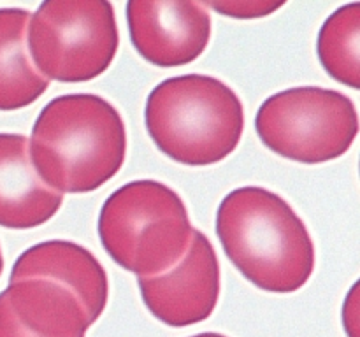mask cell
Here are the masks:
<instances>
[{
	"label": "cell",
	"mask_w": 360,
	"mask_h": 337,
	"mask_svg": "<svg viewBox=\"0 0 360 337\" xmlns=\"http://www.w3.org/2000/svg\"><path fill=\"white\" fill-rule=\"evenodd\" d=\"M4 270V256H2V249H0V276H2Z\"/></svg>",
	"instance_id": "cell-17"
},
{
	"label": "cell",
	"mask_w": 360,
	"mask_h": 337,
	"mask_svg": "<svg viewBox=\"0 0 360 337\" xmlns=\"http://www.w3.org/2000/svg\"><path fill=\"white\" fill-rule=\"evenodd\" d=\"M118 46L115 7L104 0H46L28 23V55L48 81L95 79L111 67Z\"/></svg>",
	"instance_id": "cell-5"
},
{
	"label": "cell",
	"mask_w": 360,
	"mask_h": 337,
	"mask_svg": "<svg viewBox=\"0 0 360 337\" xmlns=\"http://www.w3.org/2000/svg\"><path fill=\"white\" fill-rule=\"evenodd\" d=\"M204 7L217 11L224 16L236 18V20H257L274 14L285 6V2H274V0H211V2H200Z\"/></svg>",
	"instance_id": "cell-14"
},
{
	"label": "cell",
	"mask_w": 360,
	"mask_h": 337,
	"mask_svg": "<svg viewBox=\"0 0 360 337\" xmlns=\"http://www.w3.org/2000/svg\"><path fill=\"white\" fill-rule=\"evenodd\" d=\"M30 18L32 13L27 9H0V111L28 107L49 86L28 55Z\"/></svg>",
	"instance_id": "cell-12"
},
{
	"label": "cell",
	"mask_w": 360,
	"mask_h": 337,
	"mask_svg": "<svg viewBox=\"0 0 360 337\" xmlns=\"http://www.w3.org/2000/svg\"><path fill=\"white\" fill-rule=\"evenodd\" d=\"M28 277L53 279L69 288L94 323L108 305V274L94 253L76 242L56 239L25 249L14 262L9 281L14 283Z\"/></svg>",
	"instance_id": "cell-10"
},
{
	"label": "cell",
	"mask_w": 360,
	"mask_h": 337,
	"mask_svg": "<svg viewBox=\"0 0 360 337\" xmlns=\"http://www.w3.org/2000/svg\"><path fill=\"white\" fill-rule=\"evenodd\" d=\"M255 130L266 147L299 164H326L343 157L359 133L352 98L341 91L297 86L262 102Z\"/></svg>",
	"instance_id": "cell-6"
},
{
	"label": "cell",
	"mask_w": 360,
	"mask_h": 337,
	"mask_svg": "<svg viewBox=\"0 0 360 337\" xmlns=\"http://www.w3.org/2000/svg\"><path fill=\"white\" fill-rule=\"evenodd\" d=\"M144 121L165 157L190 167H206L236 151L245 130V107L224 81L185 74L151 90Z\"/></svg>",
	"instance_id": "cell-3"
},
{
	"label": "cell",
	"mask_w": 360,
	"mask_h": 337,
	"mask_svg": "<svg viewBox=\"0 0 360 337\" xmlns=\"http://www.w3.org/2000/svg\"><path fill=\"white\" fill-rule=\"evenodd\" d=\"M192 337H227V336H221V333H214V332H206V333H197V336Z\"/></svg>",
	"instance_id": "cell-16"
},
{
	"label": "cell",
	"mask_w": 360,
	"mask_h": 337,
	"mask_svg": "<svg viewBox=\"0 0 360 337\" xmlns=\"http://www.w3.org/2000/svg\"><path fill=\"white\" fill-rule=\"evenodd\" d=\"M125 13L130 41L151 65H188L210 44L211 14L200 2L130 0Z\"/></svg>",
	"instance_id": "cell-8"
},
{
	"label": "cell",
	"mask_w": 360,
	"mask_h": 337,
	"mask_svg": "<svg viewBox=\"0 0 360 337\" xmlns=\"http://www.w3.org/2000/svg\"><path fill=\"white\" fill-rule=\"evenodd\" d=\"M63 195L42 183L21 133H0V227L27 230L44 225L62 207Z\"/></svg>",
	"instance_id": "cell-11"
},
{
	"label": "cell",
	"mask_w": 360,
	"mask_h": 337,
	"mask_svg": "<svg viewBox=\"0 0 360 337\" xmlns=\"http://www.w3.org/2000/svg\"><path fill=\"white\" fill-rule=\"evenodd\" d=\"M91 325L76 295L53 279L14 281L0 293V337H84Z\"/></svg>",
	"instance_id": "cell-9"
},
{
	"label": "cell",
	"mask_w": 360,
	"mask_h": 337,
	"mask_svg": "<svg viewBox=\"0 0 360 337\" xmlns=\"http://www.w3.org/2000/svg\"><path fill=\"white\" fill-rule=\"evenodd\" d=\"M220 262L210 239L193 232L188 251L167 272L139 277L148 311L169 326H190L213 315L221 288Z\"/></svg>",
	"instance_id": "cell-7"
},
{
	"label": "cell",
	"mask_w": 360,
	"mask_h": 337,
	"mask_svg": "<svg viewBox=\"0 0 360 337\" xmlns=\"http://www.w3.org/2000/svg\"><path fill=\"white\" fill-rule=\"evenodd\" d=\"M30 160L58 193H90L123 167L127 130L118 109L94 93H70L42 107L32 128Z\"/></svg>",
	"instance_id": "cell-1"
},
{
	"label": "cell",
	"mask_w": 360,
	"mask_h": 337,
	"mask_svg": "<svg viewBox=\"0 0 360 337\" xmlns=\"http://www.w3.org/2000/svg\"><path fill=\"white\" fill-rule=\"evenodd\" d=\"M357 290L359 283H355L352 286L350 293H348V298L345 300V329L350 333V337H357V325H359V300H357Z\"/></svg>",
	"instance_id": "cell-15"
},
{
	"label": "cell",
	"mask_w": 360,
	"mask_h": 337,
	"mask_svg": "<svg viewBox=\"0 0 360 337\" xmlns=\"http://www.w3.org/2000/svg\"><path fill=\"white\" fill-rule=\"evenodd\" d=\"M217 235L227 258L257 288L269 293L301 290L315 270V242L294 207L260 186L224 197Z\"/></svg>",
	"instance_id": "cell-2"
},
{
	"label": "cell",
	"mask_w": 360,
	"mask_h": 337,
	"mask_svg": "<svg viewBox=\"0 0 360 337\" xmlns=\"http://www.w3.org/2000/svg\"><path fill=\"white\" fill-rule=\"evenodd\" d=\"M97 230L108 255L122 269L155 277L181 262L195 228L185 202L171 186L141 179L108 197Z\"/></svg>",
	"instance_id": "cell-4"
},
{
	"label": "cell",
	"mask_w": 360,
	"mask_h": 337,
	"mask_svg": "<svg viewBox=\"0 0 360 337\" xmlns=\"http://www.w3.org/2000/svg\"><path fill=\"white\" fill-rule=\"evenodd\" d=\"M316 53L323 70L338 83L360 88V4L334 11L322 25Z\"/></svg>",
	"instance_id": "cell-13"
}]
</instances>
